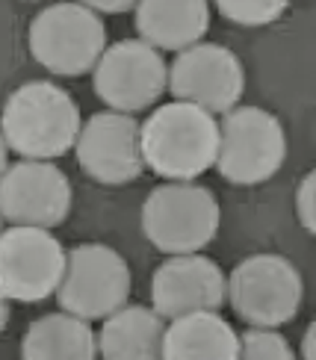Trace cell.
<instances>
[{"label": "cell", "instance_id": "obj_1", "mask_svg": "<svg viewBox=\"0 0 316 360\" xmlns=\"http://www.w3.org/2000/svg\"><path fill=\"white\" fill-rule=\"evenodd\" d=\"M219 142L222 127L216 115L184 101L163 103L142 124L145 166L169 184H192L216 166Z\"/></svg>", "mask_w": 316, "mask_h": 360}, {"label": "cell", "instance_id": "obj_2", "mask_svg": "<svg viewBox=\"0 0 316 360\" xmlns=\"http://www.w3.org/2000/svg\"><path fill=\"white\" fill-rule=\"evenodd\" d=\"M80 133V107L63 86L30 80L6 98L4 142L21 160L51 162L77 148Z\"/></svg>", "mask_w": 316, "mask_h": 360}, {"label": "cell", "instance_id": "obj_3", "mask_svg": "<svg viewBox=\"0 0 316 360\" xmlns=\"http://www.w3.org/2000/svg\"><path fill=\"white\" fill-rule=\"evenodd\" d=\"M33 59L59 77L95 71L107 53V27L89 4H51L27 30Z\"/></svg>", "mask_w": 316, "mask_h": 360}, {"label": "cell", "instance_id": "obj_4", "mask_svg": "<svg viewBox=\"0 0 316 360\" xmlns=\"http://www.w3.org/2000/svg\"><path fill=\"white\" fill-rule=\"evenodd\" d=\"M142 233L157 251L198 254L219 233V201L201 184H163L142 204Z\"/></svg>", "mask_w": 316, "mask_h": 360}, {"label": "cell", "instance_id": "obj_5", "mask_svg": "<svg viewBox=\"0 0 316 360\" xmlns=\"http://www.w3.org/2000/svg\"><path fill=\"white\" fill-rule=\"evenodd\" d=\"M228 302L251 328L287 325L302 307V275L281 254H251L234 266Z\"/></svg>", "mask_w": 316, "mask_h": 360}, {"label": "cell", "instance_id": "obj_6", "mask_svg": "<svg viewBox=\"0 0 316 360\" xmlns=\"http://www.w3.org/2000/svg\"><path fill=\"white\" fill-rule=\"evenodd\" d=\"M219 174L236 186H254L275 177L287 160V133L260 107H236L222 118Z\"/></svg>", "mask_w": 316, "mask_h": 360}, {"label": "cell", "instance_id": "obj_7", "mask_svg": "<svg viewBox=\"0 0 316 360\" xmlns=\"http://www.w3.org/2000/svg\"><path fill=\"white\" fill-rule=\"evenodd\" d=\"M130 298V269L125 257L110 245L83 243L68 251L65 278L59 283L56 302L71 316L86 322L110 319L127 307Z\"/></svg>", "mask_w": 316, "mask_h": 360}, {"label": "cell", "instance_id": "obj_8", "mask_svg": "<svg viewBox=\"0 0 316 360\" xmlns=\"http://www.w3.org/2000/svg\"><path fill=\"white\" fill-rule=\"evenodd\" d=\"M68 254L56 236L44 228L9 224L0 239V290L6 302H44L59 292L65 278Z\"/></svg>", "mask_w": 316, "mask_h": 360}, {"label": "cell", "instance_id": "obj_9", "mask_svg": "<svg viewBox=\"0 0 316 360\" xmlns=\"http://www.w3.org/2000/svg\"><path fill=\"white\" fill-rule=\"evenodd\" d=\"M95 95L115 112H142L169 89V68L157 48L142 39H122L107 48L92 71Z\"/></svg>", "mask_w": 316, "mask_h": 360}, {"label": "cell", "instance_id": "obj_10", "mask_svg": "<svg viewBox=\"0 0 316 360\" xmlns=\"http://www.w3.org/2000/svg\"><path fill=\"white\" fill-rule=\"evenodd\" d=\"M169 89L177 101L195 103L213 115H228L243 98L246 71L231 48L201 41L175 56L169 68Z\"/></svg>", "mask_w": 316, "mask_h": 360}, {"label": "cell", "instance_id": "obj_11", "mask_svg": "<svg viewBox=\"0 0 316 360\" xmlns=\"http://www.w3.org/2000/svg\"><path fill=\"white\" fill-rule=\"evenodd\" d=\"M0 210L9 224L51 231L68 219L71 184L63 169L44 160H21L4 172Z\"/></svg>", "mask_w": 316, "mask_h": 360}, {"label": "cell", "instance_id": "obj_12", "mask_svg": "<svg viewBox=\"0 0 316 360\" xmlns=\"http://www.w3.org/2000/svg\"><path fill=\"white\" fill-rule=\"evenodd\" d=\"M80 169L103 186L133 184L145 169L142 154V124L125 112H95L83 124L77 139Z\"/></svg>", "mask_w": 316, "mask_h": 360}, {"label": "cell", "instance_id": "obj_13", "mask_svg": "<svg viewBox=\"0 0 316 360\" xmlns=\"http://www.w3.org/2000/svg\"><path fill=\"white\" fill-rule=\"evenodd\" d=\"M228 298V281L216 260L204 254H180L157 266L151 278V304L163 319L219 310Z\"/></svg>", "mask_w": 316, "mask_h": 360}, {"label": "cell", "instance_id": "obj_14", "mask_svg": "<svg viewBox=\"0 0 316 360\" xmlns=\"http://www.w3.org/2000/svg\"><path fill=\"white\" fill-rule=\"evenodd\" d=\"M137 15V33L157 51L184 53L210 27V6L204 0H142L133 9Z\"/></svg>", "mask_w": 316, "mask_h": 360}, {"label": "cell", "instance_id": "obj_15", "mask_svg": "<svg viewBox=\"0 0 316 360\" xmlns=\"http://www.w3.org/2000/svg\"><path fill=\"white\" fill-rule=\"evenodd\" d=\"M163 360H239V334L219 310L189 313L165 328Z\"/></svg>", "mask_w": 316, "mask_h": 360}, {"label": "cell", "instance_id": "obj_16", "mask_svg": "<svg viewBox=\"0 0 316 360\" xmlns=\"http://www.w3.org/2000/svg\"><path fill=\"white\" fill-rule=\"evenodd\" d=\"M165 319L154 307L127 304L103 319L98 334L101 360H163Z\"/></svg>", "mask_w": 316, "mask_h": 360}, {"label": "cell", "instance_id": "obj_17", "mask_svg": "<svg viewBox=\"0 0 316 360\" xmlns=\"http://www.w3.org/2000/svg\"><path fill=\"white\" fill-rule=\"evenodd\" d=\"M92 325L71 313L39 316L21 337V360H98Z\"/></svg>", "mask_w": 316, "mask_h": 360}, {"label": "cell", "instance_id": "obj_18", "mask_svg": "<svg viewBox=\"0 0 316 360\" xmlns=\"http://www.w3.org/2000/svg\"><path fill=\"white\" fill-rule=\"evenodd\" d=\"M216 12L222 18H228L231 24H243V27H263L278 21L287 4L281 0H219Z\"/></svg>", "mask_w": 316, "mask_h": 360}, {"label": "cell", "instance_id": "obj_19", "mask_svg": "<svg viewBox=\"0 0 316 360\" xmlns=\"http://www.w3.org/2000/svg\"><path fill=\"white\" fill-rule=\"evenodd\" d=\"M239 360H296V354L272 328H251L239 337Z\"/></svg>", "mask_w": 316, "mask_h": 360}, {"label": "cell", "instance_id": "obj_20", "mask_svg": "<svg viewBox=\"0 0 316 360\" xmlns=\"http://www.w3.org/2000/svg\"><path fill=\"white\" fill-rule=\"evenodd\" d=\"M296 213L302 228L316 236V169L308 172L296 189Z\"/></svg>", "mask_w": 316, "mask_h": 360}, {"label": "cell", "instance_id": "obj_21", "mask_svg": "<svg viewBox=\"0 0 316 360\" xmlns=\"http://www.w3.org/2000/svg\"><path fill=\"white\" fill-rule=\"evenodd\" d=\"M92 6L98 15L101 12H110V15H118V12H130V9H137V4H127V0H118V4H103V0H92Z\"/></svg>", "mask_w": 316, "mask_h": 360}, {"label": "cell", "instance_id": "obj_22", "mask_svg": "<svg viewBox=\"0 0 316 360\" xmlns=\"http://www.w3.org/2000/svg\"><path fill=\"white\" fill-rule=\"evenodd\" d=\"M302 357L305 360H316V319L308 325V331L302 337Z\"/></svg>", "mask_w": 316, "mask_h": 360}]
</instances>
